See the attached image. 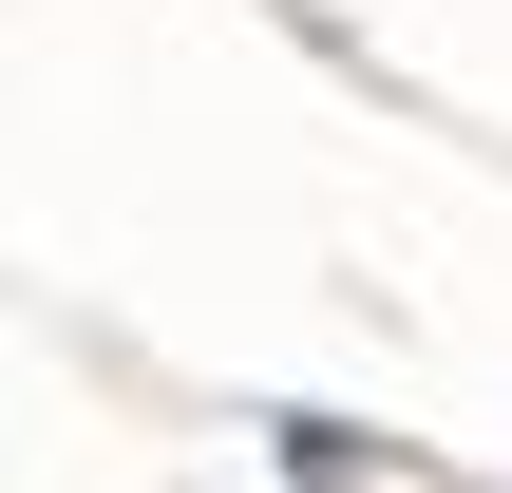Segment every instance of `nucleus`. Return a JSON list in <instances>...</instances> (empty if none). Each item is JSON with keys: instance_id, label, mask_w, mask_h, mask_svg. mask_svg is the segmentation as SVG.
Here are the masks:
<instances>
[{"instance_id": "1", "label": "nucleus", "mask_w": 512, "mask_h": 493, "mask_svg": "<svg viewBox=\"0 0 512 493\" xmlns=\"http://www.w3.org/2000/svg\"><path fill=\"white\" fill-rule=\"evenodd\" d=\"M285 475H399V437H361V418H285Z\"/></svg>"}]
</instances>
